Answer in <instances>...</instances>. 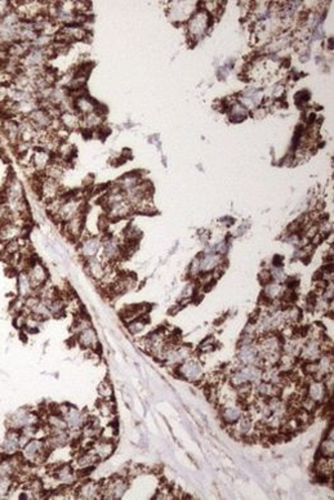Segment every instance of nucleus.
Here are the masks:
<instances>
[{
    "instance_id": "obj_36",
    "label": "nucleus",
    "mask_w": 334,
    "mask_h": 500,
    "mask_svg": "<svg viewBox=\"0 0 334 500\" xmlns=\"http://www.w3.org/2000/svg\"><path fill=\"white\" fill-rule=\"evenodd\" d=\"M258 277H259V281H261L263 285H266V284L272 281V275H271V271H268V270H263V271L259 272Z\"/></svg>"
},
{
    "instance_id": "obj_39",
    "label": "nucleus",
    "mask_w": 334,
    "mask_h": 500,
    "mask_svg": "<svg viewBox=\"0 0 334 500\" xmlns=\"http://www.w3.org/2000/svg\"><path fill=\"white\" fill-rule=\"evenodd\" d=\"M281 263H283V257H279V255H276L275 260H274V265H275V267H279Z\"/></svg>"
},
{
    "instance_id": "obj_17",
    "label": "nucleus",
    "mask_w": 334,
    "mask_h": 500,
    "mask_svg": "<svg viewBox=\"0 0 334 500\" xmlns=\"http://www.w3.org/2000/svg\"><path fill=\"white\" fill-rule=\"evenodd\" d=\"M76 497L78 499H100L101 497V486L93 481H86L76 490Z\"/></svg>"
},
{
    "instance_id": "obj_40",
    "label": "nucleus",
    "mask_w": 334,
    "mask_h": 500,
    "mask_svg": "<svg viewBox=\"0 0 334 500\" xmlns=\"http://www.w3.org/2000/svg\"><path fill=\"white\" fill-rule=\"evenodd\" d=\"M0 477H2V476H0Z\"/></svg>"
},
{
    "instance_id": "obj_37",
    "label": "nucleus",
    "mask_w": 334,
    "mask_h": 500,
    "mask_svg": "<svg viewBox=\"0 0 334 500\" xmlns=\"http://www.w3.org/2000/svg\"><path fill=\"white\" fill-rule=\"evenodd\" d=\"M11 11H13V9H12L9 2H6V0L0 2V20H2L6 14H8Z\"/></svg>"
},
{
    "instance_id": "obj_3",
    "label": "nucleus",
    "mask_w": 334,
    "mask_h": 500,
    "mask_svg": "<svg viewBox=\"0 0 334 500\" xmlns=\"http://www.w3.org/2000/svg\"><path fill=\"white\" fill-rule=\"evenodd\" d=\"M39 422L40 419L38 414L28 410V409H20V410H17L16 413H13L12 415L8 416V419H7V425H8L9 429L21 430L23 427H26V425L39 424Z\"/></svg>"
},
{
    "instance_id": "obj_4",
    "label": "nucleus",
    "mask_w": 334,
    "mask_h": 500,
    "mask_svg": "<svg viewBox=\"0 0 334 500\" xmlns=\"http://www.w3.org/2000/svg\"><path fill=\"white\" fill-rule=\"evenodd\" d=\"M127 489H128V482L126 478L116 477L107 481L103 486H101V496L103 499H120L124 496Z\"/></svg>"
},
{
    "instance_id": "obj_38",
    "label": "nucleus",
    "mask_w": 334,
    "mask_h": 500,
    "mask_svg": "<svg viewBox=\"0 0 334 500\" xmlns=\"http://www.w3.org/2000/svg\"><path fill=\"white\" fill-rule=\"evenodd\" d=\"M298 285H299V281H298L295 277H289V279H287V286L289 290H294Z\"/></svg>"
},
{
    "instance_id": "obj_20",
    "label": "nucleus",
    "mask_w": 334,
    "mask_h": 500,
    "mask_svg": "<svg viewBox=\"0 0 334 500\" xmlns=\"http://www.w3.org/2000/svg\"><path fill=\"white\" fill-rule=\"evenodd\" d=\"M85 270L93 279L101 281L106 275V263H103L102 260L97 259L96 257L89 258L85 262Z\"/></svg>"
},
{
    "instance_id": "obj_19",
    "label": "nucleus",
    "mask_w": 334,
    "mask_h": 500,
    "mask_svg": "<svg viewBox=\"0 0 334 500\" xmlns=\"http://www.w3.org/2000/svg\"><path fill=\"white\" fill-rule=\"evenodd\" d=\"M78 342L80 343L81 347H84L86 349H93V351H96L98 348V346H100L98 344L97 332H96V330L92 326L78 332Z\"/></svg>"
},
{
    "instance_id": "obj_31",
    "label": "nucleus",
    "mask_w": 334,
    "mask_h": 500,
    "mask_svg": "<svg viewBox=\"0 0 334 500\" xmlns=\"http://www.w3.org/2000/svg\"><path fill=\"white\" fill-rule=\"evenodd\" d=\"M146 316H141V317H137L134 319L133 321L128 322V330L132 332V334H138V332L142 331L146 326Z\"/></svg>"
},
{
    "instance_id": "obj_11",
    "label": "nucleus",
    "mask_w": 334,
    "mask_h": 500,
    "mask_svg": "<svg viewBox=\"0 0 334 500\" xmlns=\"http://www.w3.org/2000/svg\"><path fill=\"white\" fill-rule=\"evenodd\" d=\"M59 195H61V186H59L58 181L45 177V179L43 181L42 188H40V198L48 203L50 200H53V198L58 197Z\"/></svg>"
},
{
    "instance_id": "obj_33",
    "label": "nucleus",
    "mask_w": 334,
    "mask_h": 500,
    "mask_svg": "<svg viewBox=\"0 0 334 500\" xmlns=\"http://www.w3.org/2000/svg\"><path fill=\"white\" fill-rule=\"evenodd\" d=\"M333 453H334L333 439H330V437H326L320 446L321 456H323V458H333Z\"/></svg>"
},
{
    "instance_id": "obj_6",
    "label": "nucleus",
    "mask_w": 334,
    "mask_h": 500,
    "mask_svg": "<svg viewBox=\"0 0 334 500\" xmlns=\"http://www.w3.org/2000/svg\"><path fill=\"white\" fill-rule=\"evenodd\" d=\"M64 418L66 420L69 430H81L88 422V419H89V416L86 415L84 411H80L79 409L73 408V406H70Z\"/></svg>"
},
{
    "instance_id": "obj_34",
    "label": "nucleus",
    "mask_w": 334,
    "mask_h": 500,
    "mask_svg": "<svg viewBox=\"0 0 334 500\" xmlns=\"http://www.w3.org/2000/svg\"><path fill=\"white\" fill-rule=\"evenodd\" d=\"M12 485H13L12 477H0V499L8 496L12 490Z\"/></svg>"
},
{
    "instance_id": "obj_28",
    "label": "nucleus",
    "mask_w": 334,
    "mask_h": 500,
    "mask_svg": "<svg viewBox=\"0 0 334 500\" xmlns=\"http://www.w3.org/2000/svg\"><path fill=\"white\" fill-rule=\"evenodd\" d=\"M281 293H283V289H281V285L279 282H268L265 285V290H263V294L262 295L267 298L268 301H276L278 298H280Z\"/></svg>"
},
{
    "instance_id": "obj_5",
    "label": "nucleus",
    "mask_w": 334,
    "mask_h": 500,
    "mask_svg": "<svg viewBox=\"0 0 334 500\" xmlns=\"http://www.w3.org/2000/svg\"><path fill=\"white\" fill-rule=\"evenodd\" d=\"M177 374L190 382H196L203 378V366L196 360H185L177 366Z\"/></svg>"
},
{
    "instance_id": "obj_13",
    "label": "nucleus",
    "mask_w": 334,
    "mask_h": 500,
    "mask_svg": "<svg viewBox=\"0 0 334 500\" xmlns=\"http://www.w3.org/2000/svg\"><path fill=\"white\" fill-rule=\"evenodd\" d=\"M306 394L311 399L316 401V403H323L325 397H330L328 394L325 386H324L323 380H311L307 383L306 386Z\"/></svg>"
},
{
    "instance_id": "obj_30",
    "label": "nucleus",
    "mask_w": 334,
    "mask_h": 500,
    "mask_svg": "<svg viewBox=\"0 0 334 500\" xmlns=\"http://www.w3.org/2000/svg\"><path fill=\"white\" fill-rule=\"evenodd\" d=\"M98 393L102 399H112L114 396V388H112L111 383L109 380H103L98 387Z\"/></svg>"
},
{
    "instance_id": "obj_8",
    "label": "nucleus",
    "mask_w": 334,
    "mask_h": 500,
    "mask_svg": "<svg viewBox=\"0 0 334 500\" xmlns=\"http://www.w3.org/2000/svg\"><path fill=\"white\" fill-rule=\"evenodd\" d=\"M53 475L61 486H73L78 481V471L67 464H59L54 470Z\"/></svg>"
},
{
    "instance_id": "obj_12",
    "label": "nucleus",
    "mask_w": 334,
    "mask_h": 500,
    "mask_svg": "<svg viewBox=\"0 0 334 500\" xmlns=\"http://www.w3.org/2000/svg\"><path fill=\"white\" fill-rule=\"evenodd\" d=\"M299 355L303 361H318L323 355L320 351V342L316 339H310L301 346Z\"/></svg>"
},
{
    "instance_id": "obj_10",
    "label": "nucleus",
    "mask_w": 334,
    "mask_h": 500,
    "mask_svg": "<svg viewBox=\"0 0 334 500\" xmlns=\"http://www.w3.org/2000/svg\"><path fill=\"white\" fill-rule=\"evenodd\" d=\"M26 228L17 226L12 222H4L0 226V241L2 243H8L11 240H16L18 238H25Z\"/></svg>"
},
{
    "instance_id": "obj_16",
    "label": "nucleus",
    "mask_w": 334,
    "mask_h": 500,
    "mask_svg": "<svg viewBox=\"0 0 334 500\" xmlns=\"http://www.w3.org/2000/svg\"><path fill=\"white\" fill-rule=\"evenodd\" d=\"M90 449H92L93 453L97 455V458L100 459V461H101V460H105V459L110 458V456L114 454L115 444L112 441H106V440L100 439L90 445Z\"/></svg>"
},
{
    "instance_id": "obj_2",
    "label": "nucleus",
    "mask_w": 334,
    "mask_h": 500,
    "mask_svg": "<svg viewBox=\"0 0 334 500\" xmlns=\"http://www.w3.org/2000/svg\"><path fill=\"white\" fill-rule=\"evenodd\" d=\"M262 378V369L258 366L254 365H242L239 370L231 375V386L237 387L241 386L244 383H252V384H257L261 382Z\"/></svg>"
},
{
    "instance_id": "obj_29",
    "label": "nucleus",
    "mask_w": 334,
    "mask_h": 500,
    "mask_svg": "<svg viewBox=\"0 0 334 500\" xmlns=\"http://www.w3.org/2000/svg\"><path fill=\"white\" fill-rule=\"evenodd\" d=\"M97 409L103 418H110V416H114L115 414V405L112 403V399L101 398V401L97 405Z\"/></svg>"
},
{
    "instance_id": "obj_35",
    "label": "nucleus",
    "mask_w": 334,
    "mask_h": 500,
    "mask_svg": "<svg viewBox=\"0 0 334 500\" xmlns=\"http://www.w3.org/2000/svg\"><path fill=\"white\" fill-rule=\"evenodd\" d=\"M3 250L6 253H8L9 255H14V254H17V253H20L21 245H20V243H18V240L16 239V240H11V241H8V243H6Z\"/></svg>"
},
{
    "instance_id": "obj_23",
    "label": "nucleus",
    "mask_w": 334,
    "mask_h": 500,
    "mask_svg": "<svg viewBox=\"0 0 334 500\" xmlns=\"http://www.w3.org/2000/svg\"><path fill=\"white\" fill-rule=\"evenodd\" d=\"M52 161V155L47 152L43 148H34L33 154V165L38 172H44L48 164Z\"/></svg>"
},
{
    "instance_id": "obj_32",
    "label": "nucleus",
    "mask_w": 334,
    "mask_h": 500,
    "mask_svg": "<svg viewBox=\"0 0 334 500\" xmlns=\"http://www.w3.org/2000/svg\"><path fill=\"white\" fill-rule=\"evenodd\" d=\"M116 435H117L116 427H115L114 424H107L105 425V428H101L100 439L114 442V440L116 439Z\"/></svg>"
},
{
    "instance_id": "obj_27",
    "label": "nucleus",
    "mask_w": 334,
    "mask_h": 500,
    "mask_svg": "<svg viewBox=\"0 0 334 500\" xmlns=\"http://www.w3.org/2000/svg\"><path fill=\"white\" fill-rule=\"evenodd\" d=\"M47 425L49 427L50 433L52 432H61V430H69L67 423L65 418L58 414L50 413L47 418Z\"/></svg>"
},
{
    "instance_id": "obj_9",
    "label": "nucleus",
    "mask_w": 334,
    "mask_h": 500,
    "mask_svg": "<svg viewBox=\"0 0 334 500\" xmlns=\"http://www.w3.org/2000/svg\"><path fill=\"white\" fill-rule=\"evenodd\" d=\"M0 451L6 456H16L17 453L21 451L20 432L18 430L9 429L3 444H2V447H0Z\"/></svg>"
},
{
    "instance_id": "obj_24",
    "label": "nucleus",
    "mask_w": 334,
    "mask_h": 500,
    "mask_svg": "<svg viewBox=\"0 0 334 500\" xmlns=\"http://www.w3.org/2000/svg\"><path fill=\"white\" fill-rule=\"evenodd\" d=\"M96 106H97V102L93 101L89 95H85V97H81L75 99V111L76 114H79L80 116H85V115H89L92 114V112H95Z\"/></svg>"
},
{
    "instance_id": "obj_25",
    "label": "nucleus",
    "mask_w": 334,
    "mask_h": 500,
    "mask_svg": "<svg viewBox=\"0 0 334 500\" xmlns=\"http://www.w3.org/2000/svg\"><path fill=\"white\" fill-rule=\"evenodd\" d=\"M221 416H222L223 422L226 424L231 425L234 424L235 422L240 419L242 416V411L240 406H235V404H230V405H226L223 408L222 413H221Z\"/></svg>"
},
{
    "instance_id": "obj_26",
    "label": "nucleus",
    "mask_w": 334,
    "mask_h": 500,
    "mask_svg": "<svg viewBox=\"0 0 334 500\" xmlns=\"http://www.w3.org/2000/svg\"><path fill=\"white\" fill-rule=\"evenodd\" d=\"M59 120H61L62 126H64L65 129L71 131L80 128L81 116L79 114H76V112H62Z\"/></svg>"
},
{
    "instance_id": "obj_14",
    "label": "nucleus",
    "mask_w": 334,
    "mask_h": 500,
    "mask_svg": "<svg viewBox=\"0 0 334 500\" xmlns=\"http://www.w3.org/2000/svg\"><path fill=\"white\" fill-rule=\"evenodd\" d=\"M101 245H102V241L100 239L96 238V236H89V238L84 239L81 241L79 250H80V254L85 259H89V258H95L98 254Z\"/></svg>"
},
{
    "instance_id": "obj_7",
    "label": "nucleus",
    "mask_w": 334,
    "mask_h": 500,
    "mask_svg": "<svg viewBox=\"0 0 334 500\" xmlns=\"http://www.w3.org/2000/svg\"><path fill=\"white\" fill-rule=\"evenodd\" d=\"M26 272H27L28 277H30L31 284H33V286H34V289H35V290H37V289H39V288H42L45 282H47V280H48L47 269H45L42 263L38 262V260H34Z\"/></svg>"
},
{
    "instance_id": "obj_15",
    "label": "nucleus",
    "mask_w": 334,
    "mask_h": 500,
    "mask_svg": "<svg viewBox=\"0 0 334 500\" xmlns=\"http://www.w3.org/2000/svg\"><path fill=\"white\" fill-rule=\"evenodd\" d=\"M83 226H84V213L75 215L74 218L70 221L65 222L64 229L67 238L70 239H78L79 236L83 234Z\"/></svg>"
},
{
    "instance_id": "obj_21",
    "label": "nucleus",
    "mask_w": 334,
    "mask_h": 500,
    "mask_svg": "<svg viewBox=\"0 0 334 500\" xmlns=\"http://www.w3.org/2000/svg\"><path fill=\"white\" fill-rule=\"evenodd\" d=\"M17 290H18V296H21V298H27V296L33 295L35 293V289H34L30 277H28L26 271L18 272V275H17Z\"/></svg>"
},
{
    "instance_id": "obj_18",
    "label": "nucleus",
    "mask_w": 334,
    "mask_h": 500,
    "mask_svg": "<svg viewBox=\"0 0 334 500\" xmlns=\"http://www.w3.org/2000/svg\"><path fill=\"white\" fill-rule=\"evenodd\" d=\"M98 461H100V459L97 458V455L93 453L92 449L89 447V449L86 450V451H84L80 456L76 458L75 466H74V468H75L76 471H79V472H84V471H88L90 470V468H93Z\"/></svg>"
},
{
    "instance_id": "obj_1",
    "label": "nucleus",
    "mask_w": 334,
    "mask_h": 500,
    "mask_svg": "<svg viewBox=\"0 0 334 500\" xmlns=\"http://www.w3.org/2000/svg\"><path fill=\"white\" fill-rule=\"evenodd\" d=\"M21 453H22V460L38 465L47 460L50 451L45 446L44 440L33 439L21 449Z\"/></svg>"
},
{
    "instance_id": "obj_22",
    "label": "nucleus",
    "mask_w": 334,
    "mask_h": 500,
    "mask_svg": "<svg viewBox=\"0 0 334 500\" xmlns=\"http://www.w3.org/2000/svg\"><path fill=\"white\" fill-rule=\"evenodd\" d=\"M27 119L37 130H39V129H48V126L50 125V121H52V118L47 114V111H44L42 109H38L34 112H31L27 116Z\"/></svg>"
}]
</instances>
